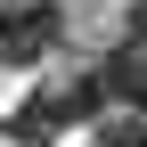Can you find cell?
Masks as SVG:
<instances>
[{"label":"cell","instance_id":"cell-1","mask_svg":"<svg viewBox=\"0 0 147 147\" xmlns=\"http://www.w3.org/2000/svg\"><path fill=\"white\" fill-rule=\"evenodd\" d=\"M57 33H65V8H57V0H8V8H0V57H8V65L49 57Z\"/></svg>","mask_w":147,"mask_h":147},{"label":"cell","instance_id":"cell-2","mask_svg":"<svg viewBox=\"0 0 147 147\" xmlns=\"http://www.w3.org/2000/svg\"><path fill=\"white\" fill-rule=\"evenodd\" d=\"M57 123H65V98H33V106L8 115V131H16V139H49Z\"/></svg>","mask_w":147,"mask_h":147},{"label":"cell","instance_id":"cell-3","mask_svg":"<svg viewBox=\"0 0 147 147\" xmlns=\"http://www.w3.org/2000/svg\"><path fill=\"white\" fill-rule=\"evenodd\" d=\"M131 49L147 57V0H131Z\"/></svg>","mask_w":147,"mask_h":147}]
</instances>
